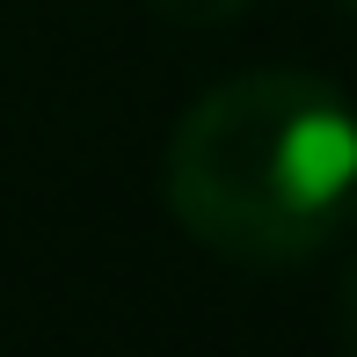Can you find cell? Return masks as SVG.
<instances>
[{
	"label": "cell",
	"mask_w": 357,
	"mask_h": 357,
	"mask_svg": "<svg viewBox=\"0 0 357 357\" xmlns=\"http://www.w3.org/2000/svg\"><path fill=\"white\" fill-rule=\"evenodd\" d=\"M168 212L248 270L321 255L357 212V109L314 73H241L168 139Z\"/></svg>",
	"instance_id": "6da1fadb"
},
{
	"label": "cell",
	"mask_w": 357,
	"mask_h": 357,
	"mask_svg": "<svg viewBox=\"0 0 357 357\" xmlns=\"http://www.w3.org/2000/svg\"><path fill=\"white\" fill-rule=\"evenodd\" d=\"M160 15H175V22H226V15H241L248 0H153Z\"/></svg>",
	"instance_id": "7a4b0ae2"
},
{
	"label": "cell",
	"mask_w": 357,
	"mask_h": 357,
	"mask_svg": "<svg viewBox=\"0 0 357 357\" xmlns=\"http://www.w3.org/2000/svg\"><path fill=\"white\" fill-rule=\"evenodd\" d=\"M343 335H357V270L343 278Z\"/></svg>",
	"instance_id": "3957f363"
},
{
	"label": "cell",
	"mask_w": 357,
	"mask_h": 357,
	"mask_svg": "<svg viewBox=\"0 0 357 357\" xmlns=\"http://www.w3.org/2000/svg\"><path fill=\"white\" fill-rule=\"evenodd\" d=\"M350 8H357V0H350Z\"/></svg>",
	"instance_id": "277c9868"
}]
</instances>
